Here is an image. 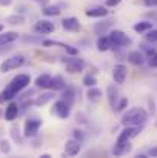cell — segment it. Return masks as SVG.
Listing matches in <instances>:
<instances>
[{
    "instance_id": "14",
    "label": "cell",
    "mask_w": 157,
    "mask_h": 158,
    "mask_svg": "<svg viewBox=\"0 0 157 158\" xmlns=\"http://www.w3.org/2000/svg\"><path fill=\"white\" fill-rule=\"evenodd\" d=\"M106 94H108V103H109V106L116 109L117 102H119V91L116 89L114 85H109L108 89H106Z\"/></svg>"
},
{
    "instance_id": "39",
    "label": "cell",
    "mask_w": 157,
    "mask_h": 158,
    "mask_svg": "<svg viewBox=\"0 0 157 158\" xmlns=\"http://www.w3.org/2000/svg\"><path fill=\"white\" fill-rule=\"evenodd\" d=\"M11 3H12V0H0V6H8Z\"/></svg>"
},
{
    "instance_id": "38",
    "label": "cell",
    "mask_w": 157,
    "mask_h": 158,
    "mask_svg": "<svg viewBox=\"0 0 157 158\" xmlns=\"http://www.w3.org/2000/svg\"><path fill=\"white\" fill-rule=\"evenodd\" d=\"M148 155H150V157H156L157 158V146L156 148H151V149L148 151Z\"/></svg>"
},
{
    "instance_id": "18",
    "label": "cell",
    "mask_w": 157,
    "mask_h": 158,
    "mask_svg": "<svg viewBox=\"0 0 157 158\" xmlns=\"http://www.w3.org/2000/svg\"><path fill=\"white\" fill-rule=\"evenodd\" d=\"M128 60H129V63H133L136 66H140V64H143L145 57H143V54L140 52V51H131V52L128 54Z\"/></svg>"
},
{
    "instance_id": "30",
    "label": "cell",
    "mask_w": 157,
    "mask_h": 158,
    "mask_svg": "<svg viewBox=\"0 0 157 158\" xmlns=\"http://www.w3.org/2000/svg\"><path fill=\"white\" fill-rule=\"evenodd\" d=\"M146 42H151V43H156L157 42V29H150L148 34L145 35Z\"/></svg>"
},
{
    "instance_id": "3",
    "label": "cell",
    "mask_w": 157,
    "mask_h": 158,
    "mask_svg": "<svg viewBox=\"0 0 157 158\" xmlns=\"http://www.w3.org/2000/svg\"><path fill=\"white\" fill-rule=\"evenodd\" d=\"M142 131V126H125V129L119 134L116 144H128L134 137H137Z\"/></svg>"
},
{
    "instance_id": "10",
    "label": "cell",
    "mask_w": 157,
    "mask_h": 158,
    "mask_svg": "<svg viewBox=\"0 0 157 158\" xmlns=\"http://www.w3.org/2000/svg\"><path fill=\"white\" fill-rule=\"evenodd\" d=\"M62 28L65 31H69V32H79L80 31V22L76 17H66V19L62 20Z\"/></svg>"
},
{
    "instance_id": "15",
    "label": "cell",
    "mask_w": 157,
    "mask_h": 158,
    "mask_svg": "<svg viewBox=\"0 0 157 158\" xmlns=\"http://www.w3.org/2000/svg\"><path fill=\"white\" fill-rule=\"evenodd\" d=\"M52 85V77L48 74H42L36 78V86L42 88V89H50Z\"/></svg>"
},
{
    "instance_id": "41",
    "label": "cell",
    "mask_w": 157,
    "mask_h": 158,
    "mask_svg": "<svg viewBox=\"0 0 157 158\" xmlns=\"http://www.w3.org/2000/svg\"><path fill=\"white\" fill-rule=\"evenodd\" d=\"M2 31H3V25H0V32H2Z\"/></svg>"
},
{
    "instance_id": "13",
    "label": "cell",
    "mask_w": 157,
    "mask_h": 158,
    "mask_svg": "<svg viewBox=\"0 0 157 158\" xmlns=\"http://www.w3.org/2000/svg\"><path fill=\"white\" fill-rule=\"evenodd\" d=\"M17 39H19V34L14 32V31H8V32H3V34L0 32V48L14 43Z\"/></svg>"
},
{
    "instance_id": "27",
    "label": "cell",
    "mask_w": 157,
    "mask_h": 158,
    "mask_svg": "<svg viewBox=\"0 0 157 158\" xmlns=\"http://www.w3.org/2000/svg\"><path fill=\"white\" fill-rule=\"evenodd\" d=\"M82 83H83L86 88H91V86H96V85H97V80H96V77H94V75L88 74V75H85V77H83Z\"/></svg>"
},
{
    "instance_id": "4",
    "label": "cell",
    "mask_w": 157,
    "mask_h": 158,
    "mask_svg": "<svg viewBox=\"0 0 157 158\" xmlns=\"http://www.w3.org/2000/svg\"><path fill=\"white\" fill-rule=\"evenodd\" d=\"M109 42H111V48H122V46H126L131 43V39L120 29H112L109 32Z\"/></svg>"
},
{
    "instance_id": "1",
    "label": "cell",
    "mask_w": 157,
    "mask_h": 158,
    "mask_svg": "<svg viewBox=\"0 0 157 158\" xmlns=\"http://www.w3.org/2000/svg\"><path fill=\"white\" fill-rule=\"evenodd\" d=\"M31 83V77L28 74H19L17 77H14L8 86L0 92V103H5V102H9L12 100L20 91H23L28 85Z\"/></svg>"
},
{
    "instance_id": "24",
    "label": "cell",
    "mask_w": 157,
    "mask_h": 158,
    "mask_svg": "<svg viewBox=\"0 0 157 158\" xmlns=\"http://www.w3.org/2000/svg\"><path fill=\"white\" fill-rule=\"evenodd\" d=\"M150 29H153V23L151 22H146V20H143V22H139V23H136L134 25V31L136 32H148Z\"/></svg>"
},
{
    "instance_id": "5",
    "label": "cell",
    "mask_w": 157,
    "mask_h": 158,
    "mask_svg": "<svg viewBox=\"0 0 157 158\" xmlns=\"http://www.w3.org/2000/svg\"><path fill=\"white\" fill-rule=\"evenodd\" d=\"M63 61H65V66H66V72H69V74H79L85 68V60L79 58L76 55L66 57V58H63Z\"/></svg>"
},
{
    "instance_id": "37",
    "label": "cell",
    "mask_w": 157,
    "mask_h": 158,
    "mask_svg": "<svg viewBox=\"0 0 157 158\" xmlns=\"http://www.w3.org/2000/svg\"><path fill=\"white\" fill-rule=\"evenodd\" d=\"M143 5L145 6H157V0H143Z\"/></svg>"
},
{
    "instance_id": "26",
    "label": "cell",
    "mask_w": 157,
    "mask_h": 158,
    "mask_svg": "<svg viewBox=\"0 0 157 158\" xmlns=\"http://www.w3.org/2000/svg\"><path fill=\"white\" fill-rule=\"evenodd\" d=\"M111 26H112V22H111V20H108V22H105V23L103 22L96 23V25H94V32H96V34H105Z\"/></svg>"
},
{
    "instance_id": "35",
    "label": "cell",
    "mask_w": 157,
    "mask_h": 158,
    "mask_svg": "<svg viewBox=\"0 0 157 158\" xmlns=\"http://www.w3.org/2000/svg\"><path fill=\"white\" fill-rule=\"evenodd\" d=\"M120 2H122V0H106V3H105V5H106L108 8H112V6H117Z\"/></svg>"
},
{
    "instance_id": "28",
    "label": "cell",
    "mask_w": 157,
    "mask_h": 158,
    "mask_svg": "<svg viewBox=\"0 0 157 158\" xmlns=\"http://www.w3.org/2000/svg\"><path fill=\"white\" fill-rule=\"evenodd\" d=\"M6 22H8L9 25H22V23L25 22V19H23L22 15H9V17L6 19Z\"/></svg>"
},
{
    "instance_id": "31",
    "label": "cell",
    "mask_w": 157,
    "mask_h": 158,
    "mask_svg": "<svg viewBox=\"0 0 157 158\" xmlns=\"http://www.w3.org/2000/svg\"><path fill=\"white\" fill-rule=\"evenodd\" d=\"M126 107H128V98H122V100L117 103V106H116V110L122 112V110H125Z\"/></svg>"
},
{
    "instance_id": "25",
    "label": "cell",
    "mask_w": 157,
    "mask_h": 158,
    "mask_svg": "<svg viewBox=\"0 0 157 158\" xmlns=\"http://www.w3.org/2000/svg\"><path fill=\"white\" fill-rule=\"evenodd\" d=\"M51 88L54 91H63V89L66 88V83H65V80H63L60 75H55V77H52Z\"/></svg>"
},
{
    "instance_id": "34",
    "label": "cell",
    "mask_w": 157,
    "mask_h": 158,
    "mask_svg": "<svg viewBox=\"0 0 157 158\" xmlns=\"http://www.w3.org/2000/svg\"><path fill=\"white\" fill-rule=\"evenodd\" d=\"M0 151H2V152H5V154H8V152L11 151L9 143H8V141H5V140H3V141H0Z\"/></svg>"
},
{
    "instance_id": "17",
    "label": "cell",
    "mask_w": 157,
    "mask_h": 158,
    "mask_svg": "<svg viewBox=\"0 0 157 158\" xmlns=\"http://www.w3.org/2000/svg\"><path fill=\"white\" fill-rule=\"evenodd\" d=\"M88 17H97V19H102L108 15V9L103 6H96V8H91V9H86L85 12Z\"/></svg>"
},
{
    "instance_id": "32",
    "label": "cell",
    "mask_w": 157,
    "mask_h": 158,
    "mask_svg": "<svg viewBox=\"0 0 157 158\" xmlns=\"http://www.w3.org/2000/svg\"><path fill=\"white\" fill-rule=\"evenodd\" d=\"M148 64L151 68H157V52H153L151 55H148Z\"/></svg>"
},
{
    "instance_id": "29",
    "label": "cell",
    "mask_w": 157,
    "mask_h": 158,
    "mask_svg": "<svg viewBox=\"0 0 157 158\" xmlns=\"http://www.w3.org/2000/svg\"><path fill=\"white\" fill-rule=\"evenodd\" d=\"M43 14L45 15H59L60 14V9H59V6H46L43 9Z\"/></svg>"
},
{
    "instance_id": "36",
    "label": "cell",
    "mask_w": 157,
    "mask_h": 158,
    "mask_svg": "<svg viewBox=\"0 0 157 158\" xmlns=\"http://www.w3.org/2000/svg\"><path fill=\"white\" fill-rule=\"evenodd\" d=\"M74 140H77V141H80V143H82L83 135H82V132H80V131H74Z\"/></svg>"
},
{
    "instance_id": "7",
    "label": "cell",
    "mask_w": 157,
    "mask_h": 158,
    "mask_svg": "<svg viewBox=\"0 0 157 158\" xmlns=\"http://www.w3.org/2000/svg\"><path fill=\"white\" fill-rule=\"evenodd\" d=\"M40 126H42V120H39V118H28V120L25 121V129H23L25 137L29 138V137L37 135Z\"/></svg>"
},
{
    "instance_id": "22",
    "label": "cell",
    "mask_w": 157,
    "mask_h": 158,
    "mask_svg": "<svg viewBox=\"0 0 157 158\" xmlns=\"http://www.w3.org/2000/svg\"><path fill=\"white\" fill-rule=\"evenodd\" d=\"M62 92H63V94H62V100H63V102H66L69 106L74 105V89L66 86Z\"/></svg>"
},
{
    "instance_id": "6",
    "label": "cell",
    "mask_w": 157,
    "mask_h": 158,
    "mask_svg": "<svg viewBox=\"0 0 157 158\" xmlns=\"http://www.w3.org/2000/svg\"><path fill=\"white\" fill-rule=\"evenodd\" d=\"M25 63V57L23 55H14V57H9V58H6L5 61H2V64H0V72H9V71H12V69H17V68H20L22 64Z\"/></svg>"
},
{
    "instance_id": "23",
    "label": "cell",
    "mask_w": 157,
    "mask_h": 158,
    "mask_svg": "<svg viewBox=\"0 0 157 158\" xmlns=\"http://www.w3.org/2000/svg\"><path fill=\"white\" fill-rule=\"evenodd\" d=\"M52 98H54V94L52 92H45V94H42V95H39L36 100H34V105L36 106H43V105H46L48 102H51Z\"/></svg>"
},
{
    "instance_id": "19",
    "label": "cell",
    "mask_w": 157,
    "mask_h": 158,
    "mask_svg": "<svg viewBox=\"0 0 157 158\" xmlns=\"http://www.w3.org/2000/svg\"><path fill=\"white\" fill-rule=\"evenodd\" d=\"M86 95H88V100H89L91 103H97V102H100V98H102V95H103V92H102L100 89H97V88H94V86H91V88L88 89V92H86Z\"/></svg>"
},
{
    "instance_id": "40",
    "label": "cell",
    "mask_w": 157,
    "mask_h": 158,
    "mask_svg": "<svg viewBox=\"0 0 157 158\" xmlns=\"http://www.w3.org/2000/svg\"><path fill=\"white\" fill-rule=\"evenodd\" d=\"M42 158H51V155H48V154H43V155H42Z\"/></svg>"
},
{
    "instance_id": "20",
    "label": "cell",
    "mask_w": 157,
    "mask_h": 158,
    "mask_svg": "<svg viewBox=\"0 0 157 158\" xmlns=\"http://www.w3.org/2000/svg\"><path fill=\"white\" fill-rule=\"evenodd\" d=\"M131 149H133L131 143H128V144H114V148H112V154H114L116 157H120V155L128 154Z\"/></svg>"
},
{
    "instance_id": "2",
    "label": "cell",
    "mask_w": 157,
    "mask_h": 158,
    "mask_svg": "<svg viewBox=\"0 0 157 158\" xmlns=\"http://www.w3.org/2000/svg\"><path fill=\"white\" fill-rule=\"evenodd\" d=\"M146 121H148V112L143 107L128 109L122 117L123 126H143Z\"/></svg>"
},
{
    "instance_id": "11",
    "label": "cell",
    "mask_w": 157,
    "mask_h": 158,
    "mask_svg": "<svg viewBox=\"0 0 157 158\" xmlns=\"http://www.w3.org/2000/svg\"><path fill=\"white\" fill-rule=\"evenodd\" d=\"M55 29L54 23L48 22V20H39L36 25H34V31L37 34H51L52 31Z\"/></svg>"
},
{
    "instance_id": "9",
    "label": "cell",
    "mask_w": 157,
    "mask_h": 158,
    "mask_svg": "<svg viewBox=\"0 0 157 158\" xmlns=\"http://www.w3.org/2000/svg\"><path fill=\"white\" fill-rule=\"evenodd\" d=\"M126 75H128V68L122 63L116 64L114 69H112V78L117 85H123L125 80H126Z\"/></svg>"
},
{
    "instance_id": "33",
    "label": "cell",
    "mask_w": 157,
    "mask_h": 158,
    "mask_svg": "<svg viewBox=\"0 0 157 158\" xmlns=\"http://www.w3.org/2000/svg\"><path fill=\"white\" fill-rule=\"evenodd\" d=\"M63 49L69 54V55H77V54H79V49H77V48H74V46H71V45H66V43H65Z\"/></svg>"
},
{
    "instance_id": "12",
    "label": "cell",
    "mask_w": 157,
    "mask_h": 158,
    "mask_svg": "<svg viewBox=\"0 0 157 158\" xmlns=\"http://www.w3.org/2000/svg\"><path fill=\"white\" fill-rule=\"evenodd\" d=\"M80 152V141L77 140H68L65 143V154L69 157H74Z\"/></svg>"
},
{
    "instance_id": "8",
    "label": "cell",
    "mask_w": 157,
    "mask_h": 158,
    "mask_svg": "<svg viewBox=\"0 0 157 158\" xmlns=\"http://www.w3.org/2000/svg\"><path fill=\"white\" fill-rule=\"evenodd\" d=\"M52 114H55V115H57L59 118H62V120H66V118L69 117V114H71V106L60 98V100H57V102L54 103Z\"/></svg>"
},
{
    "instance_id": "21",
    "label": "cell",
    "mask_w": 157,
    "mask_h": 158,
    "mask_svg": "<svg viewBox=\"0 0 157 158\" xmlns=\"http://www.w3.org/2000/svg\"><path fill=\"white\" fill-rule=\"evenodd\" d=\"M97 49H99L100 52H106V51H109V49H111L109 37H103V35H100V37H99V40H97Z\"/></svg>"
},
{
    "instance_id": "16",
    "label": "cell",
    "mask_w": 157,
    "mask_h": 158,
    "mask_svg": "<svg viewBox=\"0 0 157 158\" xmlns=\"http://www.w3.org/2000/svg\"><path fill=\"white\" fill-rule=\"evenodd\" d=\"M17 115H19V105L17 103H9L8 107L5 109V118L8 121H12V120L17 118Z\"/></svg>"
}]
</instances>
